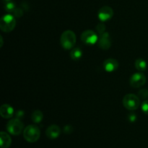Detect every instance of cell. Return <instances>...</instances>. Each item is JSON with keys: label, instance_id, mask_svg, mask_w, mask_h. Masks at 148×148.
Returning <instances> with one entry per match:
<instances>
[{"label": "cell", "instance_id": "6da1fadb", "mask_svg": "<svg viewBox=\"0 0 148 148\" xmlns=\"http://www.w3.org/2000/svg\"><path fill=\"white\" fill-rule=\"evenodd\" d=\"M60 43L63 49L66 50L72 49L76 43V35L70 30L63 32L60 38Z\"/></svg>", "mask_w": 148, "mask_h": 148}, {"label": "cell", "instance_id": "7a4b0ae2", "mask_svg": "<svg viewBox=\"0 0 148 148\" xmlns=\"http://www.w3.org/2000/svg\"><path fill=\"white\" fill-rule=\"evenodd\" d=\"M23 137L25 140L30 143L37 142L40 137V131L38 127L36 125H29L24 129Z\"/></svg>", "mask_w": 148, "mask_h": 148}, {"label": "cell", "instance_id": "3957f363", "mask_svg": "<svg viewBox=\"0 0 148 148\" xmlns=\"http://www.w3.org/2000/svg\"><path fill=\"white\" fill-rule=\"evenodd\" d=\"M16 26V20L14 15L10 14L3 16L0 20V28L3 32L10 33L12 31Z\"/></svg>", "mask_w": 148, "mask_h": 148}, {"label": "cell", "instance_id": "277c9868", "mask_svg": "<svg viewBox=\"0 0 148 148\" xmlns=\"http://www.w3.org/2000/svg\"><path fill=\"white\" fill-rule=\"evenodd\" d=\"M123 105L130 111H135L140 107V99L134 94H127L123 98Z\"/></svg>", "mask_w": 148, "mask_h": 148}, {"label": "cell", "instance_id": "5b68a950", "mask_svg": "<svg viewBox=\"0 0 148 148\" xmlns=\"http://www.w3.org/2000/svg\"><path fill=\"white\" fill-rule=\"evenodd\" d=\"M24 124L18 119H12L7 124V130L10 134L12 135H19L23 132Z\"/></svg>", "mask_w": 148, "mask_h": 148}, {"label": "cell", "instance_id": "8992f818", "mask_svg": "<svg viewBox=\"0 0 148 148\" xmlns=\"http://www.w3.org/2000/svg\"><path fill=\"white\" fill-rule=\"evenodd\" d=\"M81 40L86 45H94L98 43V36L93 30H87L81 34Z\"/></svg>", "mask_w": 148, "mask_h": 148}, {"label": "cell", "instance_id": "52a82bcc", "mask_svg": "<svg viewBox=\"0 0 148 148\" xmlns=\"http://www.w3.org/2000/svg\"><path fill=\"white\" fill-rule=\"evenodd\" d=\"M130 85L133 88H138L146 83V77L143 72H136L132 75L130 79Z\"/></svg>", "mask_w": 148, "mask_h": 148}, {"label": "cell", "instance_id": "ba28073f", "mask_svg": "<svg viewBox=\"0 0 148 148\" xmlns=\"http://www.w3.org/2000/svg\"><path fill=\"white\" fill-rule=\"evenodd\" d=\"M114 15V10L111 7L104 6L102 7L98 12V17L101 22H106L111 20Z\"/></svg>", "mask_w": 148, "mask_h": 148}, {"label": "cell", "instance_id": "9c48e42d", "mask_svg": "<svg viewBox=\"0 0 148 148\" xmlns=\"http://www.w3.org/2000/svg\"><path fill=\"white\" fill-rule=\"evenodd\" d=\"M100 37L98 40V46L103 50H108L111 46V41L110 39V36L107 32L103 34L99 35Z\"/></svg>", "mask_w": 148, "mask_h": 148}, {"label": "cell", "instance_id": "30bf717a", "mask_svg": "<svg viewBox=\"0 0 148 148\" xmlns=\"http://www.w3.org/2000/svg\"><path fill=\"white\" fill-rule=\"evenodd\" d=\"M61 134V129L59 126L56 124L51 125L46 129V135L47 136L48 138L51 140H54V139L58 138Z\"/></svg>", "mask_w": 148, "mask_h": 148}, {"label": "cell", "instance_id": "8fae6325", "mask_svg": "<svg viewBox=\"0 0 148 148\" xmlns=\"http://www.w3.org/2000/svg\"><path fill=\"white\" fill-rule=\"evenodd\" d=\"M119 62L115 59H107L103 62V66L104 69L108 72H112L116 70L119 68Z\"/></svg>", "mask_w": 148, "mask_h": 148}, {"label": "cell", "instance_id": "7c38bea8", "mask_svg": "<svg viewBox=\"0 0 148 148\" xmlns=\"http://www.w3.org/2000/svg\"><path fill=\"white\" fill-rule=\"evenodd\" d=\"M0 114L4 119H10L14 115V109L9 104H3L0 108Z\"/></svg>", "mask_w": 148, "mask_h": 148}, {"label": "cell", "instance_id": "4fadbf2b", "mask_svg": "<svg viewBox=\"0 0 148 148\" xmlns=\"http://www.w3.org/2000/svg\"><path fill=\"white\" fill-rule=\"evenodd\" d=\"M0 139H1V148H9L11 145L12 139L10 136L4 132H1L0 133Z\"/></svg>", "mask_w": 148, "mask_h": 148}, {"label": "cell", "instance_id": "5bb4252c", "mask_svg": "<svg viewBox=\"0 0 148 148\" xmlns=\"http://www.w3.org/2000/svg\"><path fill=\"white\" fill-rule=\"evenodd\" d=\"M82 56V51L79 48L75 47L71 50L70 51V57L72 59L75 61H77L81 59Z\"/></svg>", "mask_w": 148, "mask_h": 148}, {"label": "cell", "instance_id": "9a60e30c", "mask_svg": "<svg viewBox=\"0 0 148 148\" xmlns=\"http://www.w3.org/2000/svg\"><path fill=\"white\" fill-rule=\"evenodd\" d=\"M134 66L135 68L137 70L140 71V72H143V71H145L147 69V62L145 59H137L135 61V63H134Z\"/></svg>", "mask_w": 148, "mask_h": 148}, {"label": "cell", "instance_id": "2e32d148", "mask_svg": "<svg viewBox=\"0 0 148 148\" xmlns=\"http://www.w3.org/2000/svg\"><path fill=\"white\" fill-rule=\"evenodd\" d=\"M43 119V112L39 110H36L33 111V114L31 115V119L36 124H38V123L41 122L42 120Z\"/></svg>", "mask_w": 148, "mask_h": 148}, {"label": "cell", "instance_id": "e0dca14e", "mask_svg": "<svg viewBox=\"0 0 148 148\" xmlns=\"http://www.w3.org/2000/svg\"><path fill=\"white\" fill-rule=\"evenodd\" d=\"M15 4L12 1H10V2L5 3L4 5V10L7 12H13L14 10H15Z\"/></svg>", "mask_w": 148, "mask_h": 148}, {"label": "cell", "instance_id": "ac0fdd59", "mask_svg": "<svg viewBox=\"0 0 148 148\" xmlns=\"http://www.w3.org/2000/svg\"><path fill=\"white\" fill-rule=\"evenodd\" d=\"M137 96L140 98V99L147 100L148 98V90L147 89L140 90L138 92V95H137Z\"/></svg>", "mask_w": 148, "mask_h": 148}, {"label": "cell", "instance_id": "d6986e66", "mask_svg": "<svg viewBox=\"0 0 148 148\" xmlns=\"http://www.w3.org/2000/svg\"><path fill=\"white\" fill-rule=\"evenodd\" d=\"M96 30H97V31L98 32V33H99V35L103 34V33H105L106 32V25L103 24V22L102 23H99V24L96 26Z\"/></svg>", "mask_w": 148, "mask_h": 148}, {"label": "cell", "instance_id": "ffe728a7", "mask_svg": "<svg viewBox=\"0 0 148 148\" xmlns=\"http://www.w3.org/2000/svg\"><path fill=\"white\" fill-rule=\"evenodd\" d=\"M12 13L14 17H21L23 15V10L21 8H16Z\"/></svg>", "mask_w": 148, "mask_h": 148}, {"label": "cell", "instance_id": "44dd1931", "mask_svg": "<svg viewBox=\"0 0 148 148\" xmlns=\"http://www.w3.org/2000/svg\"><path fill=\"white\" fill-rule=\"evenodd\" d=\"M142 110H143V111L145 114L148 115V100H145L142 103Z\"/></svg>", "mask_w": 148, "mask_h": 148}, {"label": "cell", "instance_id": "7402d4cb", "mask_svg": "<svg viewBox=\"0 0 148 148\" xmlns=\"http://www.w3.org/2000/svg\"><path fill=\"white\" fill-rule=\"evenodd\" d=\"M64 132L65 134H71L73 132V127L71 125H66L64 127Z\"/></svg>", "mask_w": 148, "mask_h": 148}, {"label": "cell", "instance_id": "603a6c76", "mask_svg": "<svg viewBox=\"0 0 148 148\" xmlns=\"http://www.w3.org/2000/svg\"><path fill=\"white\" fill-rule=\"evenodd\" d=\"M128 119L130 122H134L137 120V116L134 113H131L128 115Z\"/></svg>", "mask_w": 148, "mask_h": 148}, {"label": "cell", "instance_id": "cb8c5ba5", "mask_svg": "<svg viewBox=\"0 0 148 148\" xmlns=\"http://www.w3.org/2000/svg\"><path fill=\"white\" fill-rule=\"evenodd\" d=\"M3 1H4V3H7V2H10V1H11V0H3Z\"/></svg>", "mask_w": 148, "mask_h": 148}, {"label": "cell", "instance_id": "d4e9b609", "mask_svg": "<svg viewBox=\"0 0 148 148\" xmlns=\"http://www.w3.org/2000/svg\"><path fill=\"white\" fill-rule=\"evenodd\" d=\"M0 38H1V46H3V40H2V37L1 36Z\"/></svg>", "mask_w": 148, "mask_h": 148}]
</instances>
